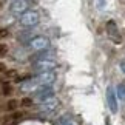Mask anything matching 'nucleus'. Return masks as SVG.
<instances>
[{
  "instance_id": "10",
  "label": "nucleus",
  "mask_w": 125,
  "mask_h": 125,
  "mask_svg": "<svg viewBox=\"0 0 125 125\" xmlns=\"http://www.w3.org/2000/svg\"><path fill=\"white\" fill-rule=\"evenodd\" d=\"M20 90L22 91H36V90H39V85L36 83V80L34 79H30V80H25L22 85H20Z\"/></svg>"
},
{
  "instance_id": "14",
  "label": "nucleus",
  "mask_w": 125,
  "mask_h": 125,
  "mask_svg": "<svg viewBox=\"0 0 125 125\" xmlns=\"http://www.w3.org/2000/svg\"><path fill=\"white\" fill-rule=\"evenodd\" d=\"M22 104L25 105V107H31V105H32V100H31V99H23Z\"/></svg>"
},
{
  "instance_id": "13",
  "label": "nucleus",
  "mask_w": 125,
  "mask_h": 125,
  "mask_svg": "<svg viewBox=\"0 0 125 125\" xmlns=\"http://www.w3.org/2000/svg\"><path fill=\"white\" fill-rule=\"evenodd\" d=\"M6 52H8V46L5 43H0V57L6 56Z\"/></svg>"
},
{
  "instance_id": "20",
  "label": "nucleus",
  "mask_w": 125,
  "mask_h": 125,
  "mask_svg": "<svg viewBox=\"0 0 125 125\" xmlns=\"http://www.w3.org/2000/svg\"><path fill=\"white\" fill-rule=\"evenodd\" d=\"M0 71H5V65L3 63H0Z\"/></svg>"
},
{
  "instance_id": "3",
  "label": "nucleus",
  "mask_w": 125,
  "mask_h": 125,
  "mask_svg": "<svg viewBox=\"0 0 125 125\" xmlns=\"http://www.w3.org/2000/svg\"><path fill=\"white\" fill-rule=\"evenodd\" d=\"M34 68L40 73H50L54 68H57V63L52 60H48V59H37L34 62Z\"/></svg>"
},
{
  "instance_id": "19",
  "label": "nucleus",
  "mask_w": 125,
  "mask_h": 125,
  "mask_svg": "<svg viewBox=\"0 0 125 125\" xmlns=\"http://www.w3.org/2000/svg\"><path fill=\"white\" fill-rule=\"evenodd\" d=\"M99 8H104V0H99Z\"/></svg>"
},
{
  "instance_id": "5",
  "label": "nucleus",
  "mask_w": 125,
  "mask_h": 125,
  "mask_svg": "<svg viewBox=\"0 0 125 125\" xmlns=\"http://www.w3.org/2000/svg\"><path fill=\"white\" fill-rule=\"evenodd\" d=\"M30 46L36 51H43L50 46V40L45 36H37V37H32L30 40Z\"/></svg>"
},
{
  "instance_id": "6",
  "label": "nucleus",
  "mask_w": 125,
  "mask_h": 125,
  "mask_svg": "<svg viewBox=\"0 0 125 125\" xmlns=\"http://www.w3.org/2000/svg\"><path fill=\"white\" fill-rule=\"evenodd\" d=\"M107 34H108L110 39H111L114 43H116V45H119V43L122 42V37H121V34H119L117 26H116V23H114L113 20L107 22Z\"/></svg>"
},
{
  "instance_id": "18",
  "label": "nucleus",
  "mask_w": 125,
  "mask_h": 125,
  "mask_svg": "<svg viewBox=\"0 0 125 125\" xmlns=\"http://www.w3.org/2000/svg\"><path fill=\"white\" fill-rule=\"evenodd\" d=\"M8 36V31L6 30H0V37H6Z\"/></svg>"
},
{
  "instance_id": "4",
  "label": "nucleus",
  "mask_w": 125,
  "mask_h": 125,
  "mask_svg": "<svg viewBox=\"0 0 125 125\" xmlns=\"http://www.w3.org/2000/svg\"><path fill=\"white\" fill-rule=\"evenodd\" d=\"M28 8H30L28 0H12L9 3V11L12 14H23L28 11Z\"/></svg>"
},
{
  "instance_id": "9",
  "label": "nucleus",
  "mask_w": 125,
  "mask_h": 125,
  "mask_svg": "<svg viewBox=\"0 0 125 125\" xmlns=\"http://www.w3.org/2000/svg\"><path fill=\"white\" fill-rule=\"evenodd\" d=\"M57 107H59V99L51 97V99L45 100V102H42L40 110H42V111H45V113H51V111H54Z\"/></svg>"
},
{
  "instance_id": "15",
  "label": "nucleus",
  "mask_w": 125,
  "mask_h": 125,
  "mask_svg": "<svg viewBox=\"0 0 125 125\" xmlns=\"http://www.w3.org/2000/svg\"><path fill=\"white\" fill-rule=\"evenodd\" d=\"M16 107H17V102H16V100H11V102L8 104V108H9V110H14Z\"/></svg>"
},
{
  "instance_id": "7",
  "label": "nucleus",
  "mask_w": 125,
  "mask_h": 125,
  "mask_svg": "<svg viewBox=\"0 0 125 125\" xmlns=\"http://www.w3.org/2000/svg\"><path fill=\"white\" fill-rule=\"evenodd\" d=\"M54 97V90L51 88V86H40L39 90L36 91V100H39V102H45V100Z\"/></svg>"
},
{
  "instance_id": "2",
  "label": "nucleus",
  "mask_w": 125,
  "mask_h": 125,
  "mask_svg": "<svg viewBox=\"0 0 125 125\" xmlns=\"http://www.w3.org/2000/svg\"><path fill=\"white\" fill-rule=\"evenodd\" d=\"M56 79H57V76H56L54 71H50V73H40L37 77H34L36 83L39 85V88L40 86H51L56 82Z\"/></svg>"
},
{
  "instance_id": "16",
  "label": "nucleus",
  "mask_w": 125,
  "mask_h": 125,
  "mask_svg": "<svg viewBox=\"0 0 125 125\" xmlns=\"http://www.w3.org/2000/svg\"><path fill=\"white\" fill-rule=\"evenodd\" d=\"M3 91H5V94H9V91H11V86H9L8 83H5V85H3Z\"/></svg>"
},
{
  "instance_id": "1",
  "label": "nucleus",
  "mask_w": 125,
  "mask_h": 125,
  "mask_svg": "<svg viewBox=\"0 0 125 125\" xmlns=\"http://www.w3.org/2000/svg\"><path fill=\"white\" fill-rule=\"evenodd\" d=\"M19 20H20V25L22 26L30 28V26H36L37 23H39L40 17H39V14H37L36 11H26V12H23L22 16H20Z\"/></svg>"
},
{
  "instance_id": "17",
  "label": "nucleus",
  "mask_w": 125,
  "mask_h": 125,
  "mask_svg": "<svg viewBox=\"0 0 125 125\" xmlns=\"http://www.w3.org/2000/svg\"><path fill=\"white\" fill-rule=\"evenodd\" d=\"M119 66H121V70H122V73L125 74V60H121V62H119Z\"/></svg>"
},
{
  "instance_id": "12",
  "label": "nucleus",
  "mask_w": 125,
  "mask_h": 125,
  "mask_svg": "<svg viewBox=\"0 0 125 125\" xmlns=\"http://www.w3.org/2000/svg\"><path fill=\"white\" fill-rule=\"evenodd\" d=\"M57 125H73V121L70 119V116H62L60 119H59V122H57Z\"/></svg>"
},
{
  "instance_id": "8",
  "label": "nucleus",
  "mask_w": 125,
  "mask_h": 125,
  "mask_svg": "<svg viewBox=\"0 0 125 125\" xmlns=\"http://www.w3.org/2000/svg\"><path fill=\"white\" fill-rule=\"evenodd\" d=\"M107 104L110 110H111V113H117V99H116V93H114L111 86L107 88Z\"/></svg>"
},
{
  "instance_id": "11",
  "label": "nucleus",
  "mask_w": 125,
  "mask_h": 125,
  "mask_svg": "<svg viewBox=\"0 0 125 125\" xmlns=\"http://www.w3.org/2000/svg\"><path fill=\"white\" fill-rule=\"evenodd\" d=\"M116 94H117V97L121 99V100H125V85H124V83H119V85H117Z\"/></svg>"
}]
</instances>
